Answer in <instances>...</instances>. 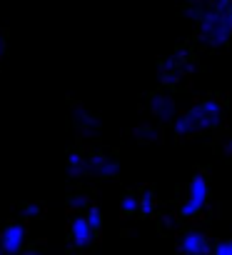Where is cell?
Listing matches in <instances>:
<instances>
[{
    "label": "cell",
    "instance_id": "cell-5",
    "mask_svg": "<svg viewBox=\"0 0 232 255\" xmlns=\"http://www.w3.org/2000/svg\"><path fill=\"white\" fill-rule=\"evenodd\" d=\"M25 240H28V228L23 223H8L0 228V248L8 255H20L25 250Z\"/></svg>",
    "mask_w": 232,
    "mask_h": 255
},
{
    "label": "cell",
    "instance_id": "cell-22",
    "mask_svg": "<svg viewBox=\"0 0 232 255\" xmlns=\"http://www.w3.org/2000/svg\"><path fill=\"white\" fill-rule=\"evenodd\" d=\"M0 255H8V253H5V250H3V248H0Z\"/></svg>",
    "mask_w": 232,
    "mask_h": 255
},
{
    "label": "cell",
    "instance_id": "cell-14",
    "mask_svg": "<svg viewBox=\"0 0 232 255\" xmlns=\"http://www.w3.org/2000/svg\"><path fill=\"white\" fill-rule=\"evenodd\" d=\"M85 218H87V223H90V228H92L95 233L102 228V213H100V208H97V205H90V208H87V213H85Z\"/></svg>",
    "mask_w": 232,
    "mask_h": 255
},
{
    "label": "cell",
    "instance_id": "cell-11",
    "mask_svg": "<svg viewBox=\"0 0 232 255\" xmlns=\"http://www.w3.org/2000/svg\"><path fill=\"white\" fill-rule=\"evenodd\" d=\"M68 175L70 178H82L85 175V155L82 153H70L68 155Z\"/></svg>",
    "mask_w": 232,
    "mask_h": 255
},
{
    "label": "cell",
    "instance_id": "cell-21",
    "mask_svg": "<svg viewBox=\"0 0 232 255\" xmlns=\"http://www.w3.org/2000/svg\"><path fill=\"white\" fill-rule=\"evenodd\" d=\"M225 153H230V155H232V140H230V143L225 145Z\"/></svg>",
    "mask_w": 232,
    "mask_h": 255
},
{
    "label": "cell",
    "instance_id": "cell-3",
    "mask_svg": "<svg viewBox=\"0 0 232 255\" xmlns=\"http://www.w3.org/2000/svg\"><path fill=\"white\" fill-rule=\"evenodd\" d=\"M192 70H195V63H192L190 50L177 48L175 53H170V55H165L160 60V65H157V80H160V85H167L170 88V85H177L185 78H190Z\"/></svg>",
    "mask_w": 232,
    "mask_h": 255
},
{
    "label": "cell",
    "instance_id": "cell-17",
    "mask_svg": "<svg viewBox=\"0 0 232 255\" xmlns=\"http://www.w3.org/2000/svg\"><path fill=\"white\" fill-rule=\"evenodd\" d=\"M70 208L77 213V210H85L87 213V208H90V198L87 195H73L70 198Z\"/></svg>",
    "mask_w": 232,
    "mask_h": 255
},
{
    "label": "cell",
    "instance_id": "cell-19",
    "mask_svg": "<svg viewBox=\"0 0 232 255\" xmlns=\"http://www.w3.org/2000/svg\"><path fill=\"white\" fill-rule=\"evenodd\" d=\"M20 255H43L40 250H35V248H28V250H23Z\"/></svg>",
    "mask_w": 232,
    "mask_h": 255
},
{
    "label": "cell",
    "instance_id": "cell-6",
    "mask_svg": "<svg viewBox=\"0 0 232 255\" xmlns=\"http://www.w3.org/2000/svg\"><path fill=\"white\" fill-rule=\"evenodd\" d=\"M120 173V163L105 155V153H90L85 155V175L90 178H115Z\"/></svg>",
    "mask_w": 232,
    "mask_h": 255
},
{
    "label": "cell",
    "instance_id": "cell-4",
    "mask_svg": "<svg viewBox=\"0 0 232 255\" xmlns=\"http://www.w3.org/2000/svg\"><path fill=\"white\" fill-rule=\"evenodd\" d=\"M207 198H210L207 178H205L202 173H197V175L190 180V185H187V195H185V200H182V205H180V215H182V218H197V215L205 210Z\"/></svg>",
    "mask_w": 232,
    "mask_h": 255
},
{
    "label": "cell",
    "instance_id": "cell-13",
    "mask_svg": "<svg viewBox=\"0 0 232 255\" xmlns=\"http://www.w3.org/2000/svg\"><path fill=\"white\" fill-rule=\"evenodd\" d=\"M157 135H160V130L153 125V123H140L138 128H135V138L138 140H157Z\"/></svg>",
    "mask_w": 232,
    "mask_h": 255
},
{
    "label": "cell",
    "instance_id": "cell-15",
    "mask_svg": "<svg viewBox=\"0 0 232 255\" xmlns=\"http://www.w3.org/2000/svg\"><path fill=\"white\" fill-rule=\"evenodd\" d=\"M20 215H23L25 220L40 218V215H43V205H40V203H25V205L20 208Z\"/></svg>",
    "mask_w": 232,
    "mask_h": 255
},
{
    "label": "cell",
    "instance_id": "cell-18",
    "mask_svg": "<svg viewBox=\"0 0 232 255\" xmlns=\"http://www.w3.org/2000/svg\"><path fill=\"white\" fill-rule=\"evenodd\" d=\"M212 255H232V238L220 240V243L212 248Z\"/></svg>",
    "mask_w": 232,
    "mask_h": 255
},
{
    "label": "cell",
    "instance_id": "cell-9",
    "mask_svg": "<svg viewBox=\"0 0 232 255\" xmlns=\"http://www.w3.org/2000/svg\"><path fill=\"white\" fill-rule=\"evenodd\" d=\"M92 238H95V230L90 228L87 218L85 215H75L70 220V243L75 248H87L92 243Z\"/></svg>",
    "mask_w": 232,
    "mask_h": 255
},
{
    "label": "cell",
    "instance_id": "cell-7",
    "mask_svg": "<svg viewBox=\"0 0 232 255\" xmlns=\"http://www.w3.org/2000/svg\"><path fill=\"white\" fill-rule=\"evenodd\" d=\"M177 248H180L182 255H212L215 245H212V240L205 230H190L180 238Z\"/></svg>",
    "mask_w": 232,
    "mask_h": 255
},
{
    "label": "cell",
    "instance_id": "cell-20",
    "mask_svg": "<svg viewBox=\"0 0 232 255\" xmlns=\"http://www.w3.org/2000/svg\"><path fill=\"white\" fill-rule=\"evenodd\" d=\"M3 55H5V38L0 35V58H3Z\"/></svg>",
    "mask_w": 232,
    "mask_h": 255
},
{
    "label": "cell",
    "instance_id": "cell-10",
    "mask_svg": "<svg viewBox=\"0 0 232 255\" xmlns=\"http://www.w3.org/2000/svg\"><path fill=\"white\" fill-rule=\"evenodd\" d=\"M73 120H75V125L80 128V130L87 133V135H95L100 130V118L92 115L85 105H75L73 108Z\"/></svg>",
    "mask_w": 232,
    "mask_h": 255
},
{
    "label": "cell",
    "instance_id": "cell-16",
    "mask_svg": "<svg viewBox=\"0 0 232 255\" xmlns=\"http://www.w3.org/2000/svg\"><path fill=\"white\" fill-rule=\"evenodd\" d=\"M120 210H123L125 215H130V213H138V210H140L138 195H125V198L120 200Z\"/></svg>",
    "mask_w": 232,
    "mask_h": 255
},
{
    "label": "cell",
    "instance_id": "cell-1",
    "mask_svg": "<svg viewBox=\"0 0 232 255\" xmlns=\"http://www.w3.org/2000/svg\"><path fill=\"white\" fill-rule=\"evenodd\" d=\"M185 15L197 25V38L207 48H222L232 40V0L190 3Z\"/></svg>",
    "mask_w": 232,
    "mask_h": 255
},
{
    "label": "cell",
    "instance_id": "cell-2",
    "mask_svg": "<svg viewBox=\"0 0 232 255\" xmlns=\"http://www.w3.org/2000/svg\"><path fill=\"white\" fill-rule=\"evenodd\" d=\"M225 115V105L217 98H202L197 103H192L187 110H182L177 115V120L172 123V130L180 138H190L197 133H207L212 128H217L222 123Z\"/></svg>",
    "mask_w": 232,
    "mask_h": 255
},
{
    "label": "cell",
    "instance_id": "cell-12",
    "mask_svg": "<svg viewBox=\"0 0 232 255\" xmlns=\"http://www.w3.org/2000/svg\"><path fill=\"white\" fill-rule=\"evenodd\" d=\"M138 203H140V213H145V215H153V213H155V208H157L155 193H153L150 188H145V190L138 195Z\"/></svg>",
    "mask_w": 232,
    "mask_h": 255
},
{
    "label": "cell",
    "instance_id": "cell-8",
    "mask_svg": "<svg viewBox=\"0 0 232 255\" xmlns=\"http://www.w3.org/2000/svg\"><path fill=\"white\" fill-rule=\"evenodd\" d=\"M150 115L157 123H175L177 120V103L170 93H157L150 98Z\"/></svg>",
    "mask_w": 232,
    "mask_h": 255
}]
</instances>
